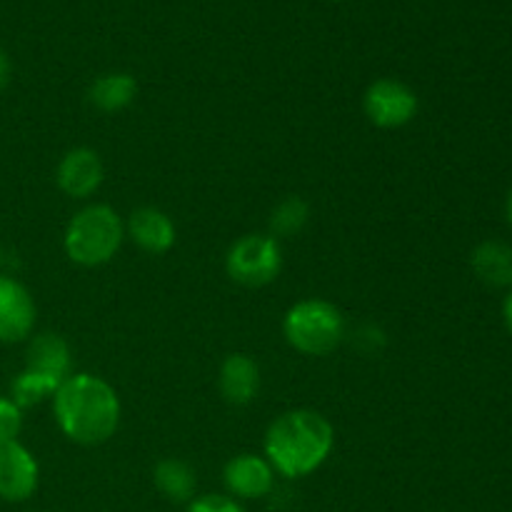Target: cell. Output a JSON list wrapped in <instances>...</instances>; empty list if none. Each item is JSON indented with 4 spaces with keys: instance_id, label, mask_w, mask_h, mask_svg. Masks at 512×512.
Instances as JSON below:
<instances>
[{
    "instance_id": "obj_18",
    "label": "cell",
    "mask_w": 512,
    "mask_h": 512,
    "mask_svg": "<svg viewBox=\"0 0 512 512\" xmlns=\"http://www.w3.org/2000/svg\"><path fill=\"white\" fill-rule=\"evenodd\" d=\"M310 208L303 198L298 195H290V198L280 200L275 205L273 215H270V235H278V238H290V235H298L300 230L308 225Z\"/></svg>"
},
{
    "instance_id": "obj_23",
    "label": "cell",
    "mask_w": 512,
    "mask_h": 512,
    "mask_svg": "<svg viewBox=\"0 0 512 512\" xmlns=\"http://www.w3.org/2000/svg\"><path fill=\"white\" fill-rule=\"evenodd\" d=\"M505 213H508V223H510V228H512V190H510V195H508V205H505Z\"/></svg>"
},
{
    "instance_id": "obj_12",
    "label": "cell",
    "mask_w": 512,
    "mask_h": 512,
    "mask_svg": "<svg viewBox=\"0 0 512 512\" xmlns=\"http://www.w3.org/2000/svg\"><path fill=\"white\" fill-rule=\"evenodd\" d=\"M220 395L228 405L243 408L255 400L260 390V368L250 355L233 353L223 360L218 375Z\"/></svg>"
},
{
    "instance_id": "obj_3",
    "label": "cell",
    "mask_w": 512,
    "mask_h": 512,
    "mask_svg": "<svg viewBox=\"0 0 512 512\" xmlns=\"http://www.w3.org/2000/svg\"><path fill=\"white\" fill-rule=\"evenodd\" d=\"M125 240V225L110 205H88L65 228L63 248L75 265L98 268L110 263Z\"/></svg>"
},
{
    "instance_id": "obj_4",
    "label": "cell",
    "mask_w": 512,
    "mask_h": 512,
    "mask_svg": "<svg viewBox=\"0 0 512 512\" xmlns=\"http://www.w3.org/2000/svg\"><path fill=\"white\" fill-rule=\"evenodd\" d=\"M283 335L298 353L323 358L343 343L345 318L328 300H300L285 313Z\"/></svg>"
},
{
    "instance_id": "obj_19",
    "label": "cell",
    "mask_w": 512,
    "mask_h": 512,
    "mask_svg": "<svg viewBox=\"0 0 512 512\" xmlns=\"http://www.w3.org/2000/svg\"><path fill=\"white\" fill-rule=\"evenodd\" d=\"M20 433H23V408H18L10 398H0V443L18 440Z\"/></svg>"
},
{
    "instance_id": "obj_5",
    "label": "cell",
    "mask_w": 512,
    "mask_h": 512,
    "mask_svg": "<svg viewBox=\"0 0 512 512\" xmlns=\"http://www.w3.org/2000/svg\"><path fill=\"white\" fill-rule=\"evenodd\" d=\"M230 278L245 288L270 285L283 270V250L273 235H243L235 240L225 258Z\"/></svg>"
},
{
    "instance_id": "obj_7",
    "label": "cell",
    "mask_w": 512,
    "mask_h": 512,
    "mask_svg": "<svg viewBox=\"0 0 512 512\" xmlns=\"http://www.w3.org/2000/svg\"><path fill=\"white\" fill-rule=\"evenodd\" d=\"M38 480V460L23 443H0V500L25 503L38 490Z\"/></svg>"
},
{
    "instance_id": "obj_9",
    "label": "cell",
    "mask_w": 512,
    "mask_h": 512,
    "mask_svg": "<svg viewBox=\"0 0 512 512\" xmlns=\"http://www.w3.org/2000/svg\"><path fill=\"white\" fill-rule=\"evenodd\" d=\"M105 168L103 160L90 148H73L60 158L55 168V183L68 198L85 200L103 185Z\"/></svg>"
},
{
    "instance_id": "obj_10",
    "label": "cell",
    "mask_w": 512,
    "mask_h": 512,
    "mask_svg": "<svg viewBox=\"0 0 512 512\" xmlns=\"http://www.w3.org/2000/svg\"><path fill=\"white\" fill-rule=\"evenodd\" d=\"M223 480L233 498L258 500L270 495V490L275 488V470L268 458L243 453L225 465Z\"/></svg>"
},
{
    "instance_id": "obj_1",
    "label": "cell",
    "mask_w": 512,
    "mask_h": 512,
    "mask_svg": "<svg viewBox=\"0 0 512 512\" xmlns=\"http://www.w3.org/2000/svg\"><path fill=\"white\" fill-rule=\"evenodd\" d=\"M55 423L73 443L95 448L118 433L120 398L113 385L90 373H75L53 395Z\"/></svg>"
},
{
    "instance_id": "obj_22",
    "label": "cell",
    "mask_w": 512,
    "mask_h": 512,
    "mask_svg": "<svg viewBox=\"0 0 512 512\" xmlns=\"http://www.w3.org/2000/svg\"><path fill=\"white\" fill-rule=\"evenodd\" d=\"M503 315H505V325H508V330L512 333V285H510V293L508 298H505V305H503Z\"/></svg>"
},
{
    "instance_id": "obj_24",
    "label": "cell",
    "mask_w": 512,
    "mask_h": 512,
    "mask_svg": "<svg viewBox=\"0 0 512 512\" xmlns=\"http://www.w3.org/2000/svg\"><path fill=\"white\" fill-rule=\"evenodd\" d=\"M0 263H3V245H0Z\"/></svg>"
},
{
    "instance_id": "obj_13",
    "label": "cell",
    "mask_w": 512,
    "mask_h": 512,
    "mask_svg": "<svg viewBox=\"0 0 512 512\" xmlns=\"http://www.w3.org/2000/svg\"><path fill=\"white\" fill-rule=\"evenodd\" d=\"M70 345L65 343L63 335L55 333H40L35 338H30L28 353H25V370H33V373L48 375L63 383L70 373Z\"/></svg>"
},
{
    "instance_id": "obj_21",
    "label": "cell",
    "mask_w": 512,
    "mask_h": 512,
    "mask_svg": "<svg viewBox=\"0 0 512 512\" xmlns=\"http://www.w3.org/2000/svg\"><path fill=\"white\" fill-rule=\"evenodd\" d=\"M10 75H13V68H10V58L5 55V50H0V90L8 88Z\"/></svg>"
},
{
    "instance_id": "obj_20",
    "label": "cell",
    "mask_w": 512,
    "mask_h": 512,
    "mask_svg": "<svg viewBox=\"0 0 512 512\" xmlns=\"http://www.w3.org/2000/svg\"><path fill=\"white\" fill-rule=\"evenodd\" d=\"M185 512H248L243 505L230 495H203L188 503Z\"/></svg>"
},
{
    "instance_id": "obj_15",
    "label": "cell",
    "mask_w": 512,
    "mask_h": 512,
    "mask_svg": "<svg viewBox=\"0 0 512 512\" xmlns=\"http://www.w3.org/2000/svg\"><path fill=\"white\" fill-rule=\"evenodd\" d=\"M135 95H138V83L128 73L100 75L88 90L90 105L103 110V113H118V110L128 108Z\"/></svg>"
},
{
    "instance_id": "obj_17",
    "label": "cell",
    "mask_w": 512,
    "mask_h": 512,
    "mask_svg": "<svg viewBox=\"0 0 512 512\" xmlns=\"http://www.w3.org/2000/svg\"><path fill=\"white\" fill-rule=\"evenodd\" d=\"M60 388V380L48 378V375L33 373V370H23L20 375H15L13 383H10V395L18 408H33V405L43 403L45 398H53L55 390Z\"/></svg>"
},
{
    "instance_id": "obj_8",
    "label": "cell",
    "mask_w": 512,
    "mask_h": 512,
    "mask_svg": "<svg viewBox=\"0 0 512 512\" xmlns=\"http://www.w3.org/2000/svg\"><path fill=\"white\" fill-rule=\"evenodd\" d=\"M35 300L30 290L20 280L10 275H0V343H23L33 335Z\"/></svg>"
},
{
    "instance_id": "obj_2",
    "label": "cell",
    "mask_w": 512,
    "mask_h": 512,
    "mask_svg": "<svg viewBox=\"0 0 512 512\" xmlns=\"http://www.w3.org/2000/svg\"><path fill=\"white\" fill-rule=\"evenodd\" d=\"M265 458L285 478H305L323 468L335 448V430L315 410H288L265 433Z\"/></svg>"
},
{
    "instance_id": "obj_16",
    "label": "cell",
    "mask_w": 512,
    "mask_h": 512,
    "mask_svg": "<svg viewBox=\"0 0 512 512\" xmlns=\"http://www.w3.org/2000/svg\"><path fill=\"white\" fill-rule=\"evenodd\" d=\"M153 480L155 488L173 503H190L195 495V485H198L193 468L178 458L160 460L153 470Z\"/></svg>"
},
{
    "instance_id": "obj_14",
    "label": "cell",
    "mask_w": 512,
    "mask_h": 512,
    "mask_svg": "<svg viewBox=\"0 0 512 512\" xmlns=\"http://www.w3.org/2000/svg\"><path fill=\"white\" fill-rule=\"evenodd\" d=\"M473 270L483 283L493 288L512 285V248L498 240H485L473 253Z\"/></svg>"
},
{
    "instance_id": "obj_11",
    "label": "cell",
    "mask_w": 512,
    "mask_h": 512,
    "mask_svg": "<svg viewBox=\"0 0 512 512\" xmlns=\"http://www.w3.org/2000/svg\"><path fill=\"white\" fill-rule=\"evenodd\" d=\"M125 233L130 235L135 245L140 250L150 255H163L168 253L175 245V223L170 220L168 213H163L160 208H138L130 213L128 225H125Z\"/></svg>"
},
{
    "instance_id": "obj_6",
    "label": "cell",
    "mask_w": 512,
    "mask_h": 512,
    "mask_svg": "<svg viewBox=\"0 0 512 512\" xmlns=\"http://www.w3.org/2000/svg\"><path fill=\"white\" fill-rule=\"evenodd\" d=\"M363 110L370 123L378 128H403L418 113V95L403 80L380 78L365 90Z\"/></svg>"
}]
</instances>
